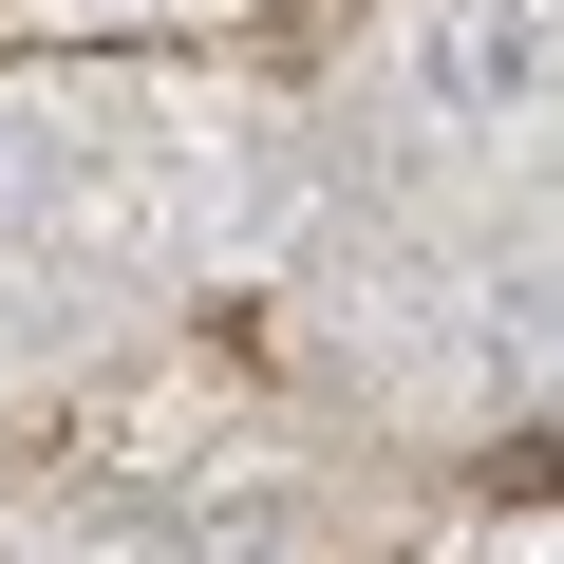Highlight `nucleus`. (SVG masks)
<instances>
[{
    "instance_id": "obj_2",
    "label": "nucleus",
    "mask_w": 564,
    "mask_h": 564,
    "mask_svg": "<svg viewBox=\"0 0 564 564\" xmlns=\"http://www.w3.org/2000/svg\"><path fill=\"white\" fill-rule=\"evenodd\" d=\"M76 226V151L39 132V113H0V263H20V245H57Z\"/></svg>"
},
{
    "instance_id": "obj_1",
    "label": "nucleus",
    "mask_w": 564,
    "mask_h": 564,
    "mask_svg": "<svg viewBox=\"0 0 564 564\" xmlns=\"http://www.w3.org/2000/svg\"><path fill=\"white\" fill-rule=\"evenodd\" d=\"M545 76H564V39L527 20V0H433V20H414V95H433L452 132H508V113H545Z\"/></svg>"
}]
</instances>
